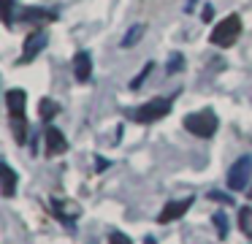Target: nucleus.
<instances>
[{
  "label": "nucleus",
  "mask_w": 252,
  "mask_h": 244,
  "mask_svg": "<svg viewBox=\"0 0 252 244\" xmlns=\"http://www.w3.org/2000/svg\"><path fill=\"white\" fill-rule=\"evenodd\" d=\"M212 220H214V228H217L220 239H225V236H228V217H225L222 211H217V214H214Z\"/></svg>",
  "instance_id": "16"
},
{
  "label": "nucleus",
  "mask_w": 252,
  "mask_h": 244,
  "mask_svg": "<svg viewBox=\"0 0 252 244\" xmlns=\"http://www.w3.org/2000/svg\"><path fill=\"white\" fill-rule=\"evenodd\" d=\"M152 68H155L152 63H147V65H144V70H141V73H138V79H133V84H130V87H138V84H141V81L147 79V73H149V70H152Z\"/></svg>",
  "instance_id": "20"
},
{
  "label": "nucleus",
  "mask_w": 252,
  "mask_h": 244,
  "mask_svg": "<svg viewBox=\"0 0 252 244\" xmlns=\"http://www.w3.org/2000/svg\"><path fill=\"white\" fill-rule=\"evenodd\" d=\"M11 128H14V139L19 144H25V130H28V122H25V114H11Z\"/></svg>",
  "instance_id": "13"
},
{
  "label": "nucleus",
  "mask_w": 252,
  "mask_h": 244,
  "mask_svg": "<svg viewBox=\"0 0 252 244\" xmlns=\"http://www.w3.org/2000/svg\"><path fill=\"white\" fill-rule=\"evenodd\" d=\"M239 228L247 233V236H252V209L250 206H244V209L239 211Z\"/></svg>",
  "instance_id": "14"
},
{
  "label": "nucleus",
  "mask_w": 252,
  "mask_h": 244,
  "mask_svg": "<svg viewBox=\"0 0 252 244\" xmlns=\"http://www.w3.org/2000/svg\"><path fill=\"white\" fill-rule=\"evenodd\" d=\"M44 139H46V157H57L65 152V136L60 133L57 128H46L44 130Z\"/></svg>",
  "instance_id": "8"
},
{
  "label": "nucleus",
  "mask_w": 252,
  "mask_h": 244,
  "mask_svg": "<svg viewBox=\"0 0 252 244\" xmlns=\"http://www.w3.org/2000/svg\"><path fill=\"white\" fill-rule=\"evenodd\" d=\"M57 111H60V103L52 101V98H44V101L38 103V114H41L44 122H52V119L57 117Z\"/></svg>",
  "instance_id": "12"
},
{
  "label": "nucleus",
  "mask_w": 252,
  "mask_h": 244,
  "mask_svg": "<svg viewBox=\"0 0 252 244\" xmlns=\"http://www.w3.org/2000/svg\"><path fill=\"white\" fill-rule=\"evenodd\" d=\"M209 198H212V201H222V204H228V195H225V193H209Z\"/></svg>",
  "instance_id": "21"
},
{
  "label": "nucleus",
  "mask_w": 252,
  "mask_h": 244,
  "mask_svg": "<svg viewBox=\"0 0 252 244\" xmlns=\"http://www.w3.org/2000/svg\"><path fill=\"white\" fill-rule=\"evenodd\" d=\"M144 244H158V242H155V239L149 236V239H144Z\"/></svg>",
  "instance_id": "22"
},
{
  "label": "nucleus",
  "mask_w": 252,
  "mask_h": 244,
  "mask_svg": "<svg viewBox=\"0 0 252 244\" xmlns=\"http://www.w3.org/2000/svg\"><path fill=\"white\" fill-rule=\"evenodd\" d=\"M192 206V198H179V201H168V204L163 206V211L158 214V222L160 225H165V222H174L179 220L182 214H185L187 209Z\"/></svg>",
  "instance_id": "5"
},
{
  "label": "nucleus",
  "mask_w": 252,
  "mask_h": 244,
  "mask_svg": "<svg viewBox=\"0 0 252 244\" xmlns=\"http://www.w3.org/2000/svg\"><path fill=\"white\" fill-rule=\"evenodd\" d=\"M182 65H185L182 54H171V60H168V73H176V70H182Z\"/></svg>",
  "instance_id": "18"
},
{
  "label": "nucleus",
  "mask_w": 252,
  "mask_h": 244,
  "mask_svg": "<svg viewBox=\"0 0 252 244\" xmlns=\"http://www.w3.org/2000/svg\"><path fill=\"white\" fill-rule=\"evenodd\" d=\"M0 8H3V22L11 27V22H14V0H0Z\"/></svg>",
  "instance_id": "17"
},
{
  "label": "nucleus",
  "mask_w": 252,
  "mask_h": 244,
  "mask_svg": "<svg viewBox=\"0 0 252 244\" xmlns=\"http://www.w3.org/2000/svg\"><path fill=\"white\" fill-rule=\"evenodd\" d=\"M250 198H252V190H250Z\"/></svg>",
  "instance_id": "23"
},
{
  "label": "nucleus",
  "mask_w": 252,
  "mask_h": 244,
  "mask_svg": "<svg viewBox=\"0 0 252 244\" xmlns=\"http://www.w3.org/2000/svg\"><path fill=\"white\" fill-rule=\"evenodd\" d=\"M252 176V157H239L228 171V187L230 190H244Z\"/></svg>",
  "instance_id": "4"
},
{
  "label": "nucleus",
  "mask_w": 252,
  "mask_h": 244,
  "mask_svg": "<svg viewBox=\"0 0 252 244\" xmlns=\"http://www.w3.org/2000/svg\"><path fill=\"white\" fill-rule=\"evenodd\" d=\"M73 76L82 84L90 81V76H93V57L87 52H76V57H73Z\"/></svg>",
  "instance_id": "9"
},
{
  "label": "nucleus",
  "mask_w": 252,
  "mask_h": 244,
  "mask_svg": "<svg viewBox=\"0 0 252 244\" xmlns=\"http://www.w3.org/2000/svg\"><path fill=\"white\" fill-rule=\"evenodd\" d=\"M0 179H3V198H11L14 190H17V174H14V168L8 163L0 166Z\"/></svg>",
  "instance_id": "11"
},
{
  "label": "nucleus",
  "mask_w": 252,
  "mask_h": 244,
  "mask_svg": "<svg viewBox=\"0 0 252 244\" xmlns=\"http://www.w3.org/2000/svg\"><path fill=\"white\" fill-rule=\"evenodd\" d=\"M141 35H144V25H136L133 30H127V33H125V38H122V49H130Z\"/></svg>",
  "instance_id": "15"
},
{
  "label": "nucleus",
  "mask_w": 252,
  "mask_h": 244,
  "mask_svg": "<svg viewBox=\"0 0 252 244\" xmlns=\"http://www.w3.org/2000/svg\"><path fill=\"white\" fill-rule=\"evenodd\" d=\"M46 46V33H30L28 41H25V49H22V57H19V63H33L35 57L41 54V49Z\"/></svg>",
  "instance_id": "6"
},
{
  "label": "nucleus",
  "mask_w": 252,
  "mask_h": 244,
  "mask_svg": "<svg viewBox=\"0 0 252 244\" xmlns=\"http://www.w3.org/2000/svg\"><path fill=\"white\" fill-rule=\"evenodd\" d=\"M25 103H28V95H25V90H8V92H6L8 117H11V114H25Z\"/></svg>",
  "instance_id": "10"
},
{
  "label": "nucleus",
  "mask_w": 252,
  "mask_h": 244,
  "mask_svg": "<svg viewBox=\"0 0 252 244\" xmlns=\"http://www.w3.org/2000/svg\"><path fill=\"white\" fill-rule=\"evenodd\" d=\"M168 111H171V98H155V101L127 111V117H130L133 122H158V119H163Z\"/></svg>",
  "instance_id": "3"
},
{
  "label": "nucleus",
  "mask_w": 252,
  "mask_h": 244,
  "mask_svg": "<svg viewBox=\"0 0 252 244\" xmlns=\"http://www.w3.org/2000/svg\"><path fill=\"white\" fill-rule=\"evenodd\" d=\"M185 128L190 130L192 136H198V139H212L214 130H217V114H214L212 108L187 114V117H185Z\"/></svg>",
  "instance_id": "1"
},
{
  "label": "nucleus",
  "mask_w": 252,
  "mask_h": 244,
  "mask_svg": "<svg viewBox=\"0 0 252 244\" xmlns=\"http://www.w3.org/2000/svg\"><path fill=\"white\" fill-rule=\"evenodd\" d=\"M239 35H241V19H239V14H230V16H225L222 22H217V27L212 30V43L228 49L236 43Z\"/></svg>",
  "instance_id": "2"
},
{
  "label": "nucleus",
  "mask_w": 252,
  "mask_h": 244,
  "mask_svg": "<svg viewBox=\"0 0 252 244\" xmlns=\"http://www.w3.org/2000/svg\"><path fill=\"white\" fill-rule=\"evenodd\" d=\"M109 244H133V242H130V239L125 236V233L114 231V233H111V236H109Z\"/></svg>",
  "instance_id": "19"
},
{
  "label": "nucleus",
  "mask_w": 252,
  "mask_h": 244,
  "mask_svg": "<svg viewBox=\"0 0 252 244\" xmlns=\"http://www.w3.org/2000/svg\"><path fill=\"white\" fill-rule=\"evenodd\" d=\"M19 19L30 22V25H46V22H55L57 14H55V11H49V8H35V5H30V8L19 11Z\"/></svg>",
  "instance_id": "7"
}]
</instances>
